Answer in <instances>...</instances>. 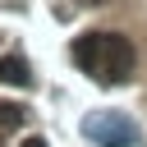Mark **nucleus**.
<instances>
[{
	"label": "nucleus",
	"instance_id": "4",
	"mask_svg": "<svg viewBox=\"0 0 147 147\" xmlns=\"http://www.w3.org/2000/svg\"><path fill=\"white\" fill-rule=\"evenodd\" d=\"M18 124H23V106L0 101V129H18Z\"/></svg>",
	"mask_w": 147,
	"mask_h": 147
},
{
	"label": "nucleus",
	"instance_id": "3",
	"mask_svg": "<svg viewBox=\"0 0 147 147\" xmlns=\"http://www.w3.org/2000/svg\"><path fill=\"white\" fill-rule=\"evenodd\" d=\"M0 83H9V87H28V83H32L28 60H23V55H5V60H0Z\"/></svg>",
	"mask_w": 147,
	"mask_h": 147
},
{
	"label": "nucleus",
	"instance_id": "5",
	"mask_svg": "<svg viewBox=\"0 0 147 147\" xmlns=\"http://www.w3.org/2000/svg\"><path fill=\"white\" fill-rule=\"evenodd\" d=\"M23 147H46V138H23Z\"/></svg>",
	"mask_w": 147,
	"mask_h": 147
},
{
	"label": "nucleus",
	"instance_id": "2",
	"mask_svg": "<svg viewBox=\"0 0 147 147\" xmlns=\"http://www.w3.org/2000/svg\"><path fill=\"white\" fill-rule=\"evenodd\" d=\"M83 133H87L96 147H138V142H142L138 124H133L124 110H96V115H87V119H83Z\"/></svg>",
	"mask_w": 147,
	"mask_h": 147
},
{
	"label": "nucleus",
	"instance_id": "6",
	"mask_svg": "<svg viewBox=\"0 0 147 147\" xmlns=\"http://www.w3.org/2000/svg\"><path fill=\"white\" fill-rule=\"evenodd\" d=\"M92 5H101V0H92Z\"/></svg>",
	"mask_w": 147,
	"mask_h": 147
},
{
	"label": "nucleus",
	"instance_id": "1",
	"mask_svg": "<svg viewBox=\"0 0 147 147\" xmlns=\"http://www.w3.org/2000/svg\"><path fill=\"white\" fill-rule=\"evenodd\" d=\"M74 64L110 87L133 74V46L119 32H83V37H74Z\"/></svg>",
	"mask_w": 147,
	"mask_h": 147
}]
</instances>
